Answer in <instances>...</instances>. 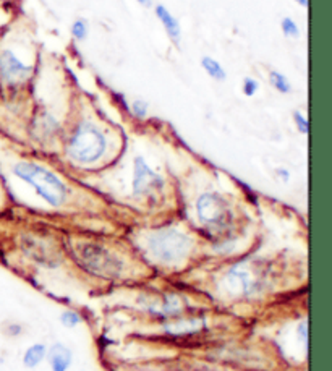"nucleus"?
Wrapping results in <instances>:
<instances>
[{"label": "nucleus", "mask_w": 332, "mask_h": 371, "mask_svg": "<svg viewBox=\"0 0 332 371\" xmlns=\"http://www.w3.org/2000/svg\"><path fill=\"white\" fill-rule=\"evenodd\" d=\"M201 67L206 70V73L211 78H214V80L217 81H224L225 80V70L222 68V65L217 61H214V59L211 57H203L201 59Z\"/></svg>", "instance_id": "nucleus-14"}, {"label": "nucleus", "mask_w": 332, "mask_h": 371, "mask_svg": "<svg viewBox=\"0 0 332 371\" xmlns=\"http://www.w3.org/2000/svg\"><path fill=\"white\" fill-rule=\"evenodd\" d=\"M294 120H295V125H297L298 131L303 135H308V131H310V125H308V120L305 118L302 114H300L298 111L294 114Z\"/></svg>", "instance_id": "nucleus-22"}, {"label": "nucleus", "mask_w": 332, "mask_h": 371, "mask_svg": "<svg viewBox=\"0 0 332 371\" xmlns=\"http://www.w3.org/2000/svg\"><path fill=\"white\" fill-rule=\"evenodd\" d=\"M197 214L199 221L206 226L222 227L229 222L230 208L224 196L208 191L197 200Z\"/></svg>", "instance_id": "nucleus-5"}, {"label": "nucleus", "mask_w": 332, "mask_h": 371, "mask_svg": "<svg viewBox=\"0 0 332 371\" xmlns=\"http://www.w3.org/2000/svg\"><path fill=\"white\" fill-rule=\"evenodd\" d=\"M2 332L7 337H18L23 332V326L20 323H5L2 328Z\"/></svg>", "instance_id": "nucleus-21"}, {"label": "nucleus", "mask_w": 332, "mask_h": 371, "mask_svg": "<svg viewBox=\"0 0 332 371\" xmlns=\"http://www.w3.org/2000/svg\"><path fill=\"white\" fill-rule=\"evenodd\" d=\"M56 128H57V122L54 120L51 116H43L34 125L36 134H38V136H41V138L51 136L54 131H56Z\"/></svg>", "instance_id": "nucleus-15"}, {"label": "nucleus", "mask_w": 332, "mask_h": 371, "mask_svg": "<svg viewBox=\"0 0 332 371\" xmlns=\"http://www.w3.org/2000/svg\"><path fill=\"white\" fill-rule=\"evenodd\" d=\"M107 140L93 123H81L68 141V156L80 164H93L106 153Z\"/></svg>", "instance_id": "nucleus-3"}, {"label": "nucleus", "mask_w": 332, "mask_h": 371, "mask_svg": "<svg viewBox=\"0 0 332 371\" xmlns=\"http://www.w3.org/2000/svg\"><path fill=\"white\" fill-rule=\"evenodd\" d=\"M131 111L138 118H144L148 116V103L143 99H136L133 104H131Z\"/></svg>", "instance_id": "nucleus-20"}, {"label": "nucleus", "mask_w": 332, "mask_h": 371, "mask_svg": "<svg viewBox=\"0 0 332 371\" xmlns=\"http://www.w3.org/2000/svg\"><path fill=\"white\" fill-rule=\"evenodd\" d=\"M282 31H284V34L287 36V38H298L300 36V28L297 26V23H295L292 18H284L280 23Z\"/></svg>", "instance_id": "nucleus-18"}, {"label": "nucleus", "mask_w": 332, "mask_h": 371, "mask_svg": "<svg viewBox=\"0 0 332 371\" xmlns=\"http://www.w3.org/2000/svg\"><path fill=\"white\" fill-rule=\"evenodd\" d=\"M144 310L159 318H175L181 313V301L177 295L153 297V299H143Z\"/></svg>", "instance_id": "nucleus-9"}, {"label": "nucleus", "mask_w": 332, "mask_h": 371, "mask_svg": "<svg viewBox=\"0 0 332 371\" xmlns=\"http://www.w3.org/2000/svg\"><path fill=\"white\" fill-rule=\"evenodd\" d=\"M225 282L232 294L243 297L254 294L258 288V282L253 276V271H250L243 264H236V266L232 268L230 271L227 273Z\"/></svg>", "instance_id": "nucleus-8"}, {"label": "nucleus", "mask_w": 332, "mask_h": 371, "mask_svg": "<svg viewBox=\"0 0 332 371\" xmlns=\"http://www.w3.org/2000/svg\"><path fill=\"white\" fill-rule=\"evenodd\" d=\"M45 355H47V347H45V343L43 342L33 343V346L26 349L25 355H23V365H25V368L33 370L36 366L41 365V361L45 359Z\"/></svg>", "instance_id": "nucleus-13"}, {"label": "nucleus", "mask_w": 332, "mask_h": 371, "mask_svg": "<svg viewBox=\"0 0 332 371\" xmlns=\"http://www.w3.org/2000/svg\"><path fill=\"white\" fill-rule=\"evenodd\" d=\"M204 328L203 318H188V319H177V321L167 323L164 326V331L170 336H188V334L198 332Z\"/></svg>", "instance_id": "nucleus-11"}, {"label": "nucleus", "mask_w": 332, "mask_h": 371, "mask_svg": "<svg viewBox=\"0 0 332 371\" xmlns=\"http://www.w3.org/2000/svg\"><path fill=\"white\" fill-rule=\"evenodd\" d=\"M135 2H138V3H141V6H144V7L151 6V0H135Z\"/></svg>", "instance_id": "nucleus-26"}, {"label": "nucleus", "mask_w": 332, "mask_h": 371, "mask_svg": "<svg viewBox=\"0 0 332 371\" xmlns=\"http://www.w3.org/2000/svg\"><path fill=\"white\" fill-rule=\"evenodd\" d=\"M297 334H298L300 342H302L303 349L308 350V321H302L298 324Z\"/></svg>", "instance_id": "nucleus-23"}, {"label": "nucleus", "mask_w": 332, "mask_h": 371, "mask_svg": "<svg viewBox=\"0 0 332 371\" xmlns=\"http://www.w3.org/2000/svg\"><path fill=\"white\" fill-rule=\"evenodd\" d=\"M58 319H60V323L68 329H74V328L80 326V324L83 323V318H81V315L75 310L62 311L60 316H58Z\"/></svg>", "instance_id": "nucleus-16"}, {"label": "nucleus", "mask_w": 332, "mask_h": 371, "mask_svg": "<svg viewBox=\"0 0 332 371\" xmlns=\"http://www.w3.org/2000/svg\"><path fill=\"white\" fill-rule=\"evenodd\" d=\"M148 250L161 263L175 264L188 256L192 238L177 229H162L148 237Z\"/></svg>", "instance_id": "nucleus-2"}, {"label": "nucleus", "mask_w": 332, "mask_h": 371, "mask_svg": "<svg viewBox=\"0 0 332 371\" xmlns=\"http://www.w3.org/2000/svg\"><path fill=\"white\" fill-rule=\"evenodd\" d=\"M277 176L282 177V180L284 182H289L290 173H289V171H285V169H277Z\"/></svg>", "instance_id": "nucleus-25"}, {"label": "nucleus", "mask_w": 332, "mask_h": 371, "mask_svg": "<svg viewBox=\"0 0 332 371\" xmlns=\"http://www.w3.org/2000/svg\"><path fill=\"white\" fill-rule=\"evenodd\" d=\"M31 67L25 65L10 49L0 50V80L5 85H13L28 78Z\"/></svg>", "instance_id": "nucleus-7"}, {"label": "nucleus", "mask_w": 332, "mask_h": 371, "mask_svg": "<svg viewBox=\"0 0 332 371\" xmlns=\"http://www.w3.org/2000/svg\"><path fill=\"white\" fill-rule=\"evenodd\" d=\"M78 258L85 269L101 277H118L124 269L120 261L101 245L78 246Z\"/></svg>", "instance_id": "nucleus-4"}, {"label": "nucleus", "mask_w": 332, "mask_h": 371, "mask_svg": "<svg viewBox=\"0 0 332 371\" xmlns=\"http://www.w3.org/2000/svg\"><path fill=\"white\" fill-rule=\"evenodd\" d=\"M295 2H297L298 6H302V7H308V0H295Z\"/></svg>", "instance_id": "nucleus-27"}, {"label": "nucleus", "mask_w": 332, "mask_h": 371, "mask_svg": "<svg viewBox=\"0 0 332 371\" xmlns=\"http://www.w3.org/2000/svg\"><path fill=\"white\" fill-rule=\"evenodd\" d=\"M13 173L20 180L30 183L41 198L51 206H62L67 200V187L56 173L33 162H18Z\"/></svg>", "instance_id": "nucleus-1"}, {"label": "nucleus", "mask_w": 332, "mask_h": 371, "mask_svg": "<svg viewBox=\"0 0 332 371\" xmlns=\"http://www.w3.org/2000/svg\"><path fill=\"white\" fill-rule=\"evenodd\" d=\"M156 17L159 18V21L162 23L164 30H166V33L169 38L174 41L175 44H180L181 41V28H180V23L177 21V18L172 15V13L167 10L164 6H157L156 7Z\"/></svg>", "instance_id": "nucleus-12"}, {"label": "nucleus", "mask_w": 332, "mask_h": 371, "mask_svg": "<svg viewBox=\"0 0 332 371\" xmlns=\"http://www.w3.org/2000/svg\"><path fill=\"white\" fill-rule=\"evenodd\" d=\"M269 80H271V85L274 86V88L279 91V93L285 94V93H290V89H292V88H290V83H289L287 78H285L279 72H271Z\"/></svg>", "instance_id": "nucleus-17"}, {"label": "nucleus", "mask_w": 332, "mask_h": 371, "mask_svg": "<svg viewBox=\"0 0 332 371\" xmlns=\"http://www.w3.org/2000/svg\"><path fill=\"white\" fill-rule=\"evenodd\" d=\"M47 361L52 371H68L74 361V354L65 343L56 342L51 349H47Z\"/></svg>", "instance_id": "nucleus-10"}, {"label": "nucleus", "mask_w": 332, "mask_h": 371, "mask_svg": "<svg viewBox=\"0 0 332 371\" xmlns=\"http://www.w3.org/2000/svg\"><path fill=\"white\" fill-rule=\"evenodd\" d=\"M258 91V81L253 78H245L243 80V93L247 96H254Z\"/></svg>", "instance_id": "nucleus-24"}, {"label": "nucleus", "mask_w": 332, "mask_h": 371, "mask_svg": "<svg viewBox=\"0 0 332 371\" xmlns=\"http://www.w3.org/2000/svg\"><path fill=\"white\" fill-rule=\"evenodd\" d=\"M88 31H89L88 23H86L85 20H76L74 25H71V34H74V38L78 39V41L86 39Z\"/></svg>", "instance_id": "nucleus-19"}, {"label": "nucleus", "mask_w": 332, "mask_h": 371, "mask_svg": "<svg viewBox=\"0 0 332 371\" xmlns=\"http://www.w3.org/2000/svg\"><path fill=\"white\" fill-rule=\"evenodd\" d=\"M133 195L135 196H144L149 195L154 190H161L164 187V180L148 166L144 158L135 159V169H133Z\"/></svg>", "instance_id": "nucleus-6"}]
</instances>
